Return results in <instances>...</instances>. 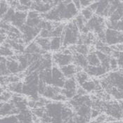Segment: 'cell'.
<instances>
[{
  "label": "cell",
  "mask_w": 123,
  "mask_h": 123,
  "mask_svg": "<svg viewBox=\"0 0 123 123\" xmlns=\"http://www.w3.org/2000/svg\"><path fill=\"white\" fill-rule=\"evenodd\" d=\"M80 35H79V29L75 21L69 23L65 26L63 34V45L66 47L70 44H77Z\"/></svg>",
  "instance_id": "cell-1"
},
{
  "label": "cell",
  "mask_w": 123,
  "mask_h": 123,
  "mask_svg": "<svg viewBox=\"0 0 123 123\" xmlns=\"http://www.w3.org/2000/svg\"><path fill=\"white\" fill-rule=\"evenodd\" d=\"M65 106L61 103H49L46 105V113L51 118V123H64L62 111Z\"/></svg>",
  "instance_id": "cell-2"
},
{
  "label": "cell",
  "mask_w": 123,
  "mask_h": 123,
  "mask_svg": "<svg viewBox=\"0 0 123 123\" xmlns=\"http://www.w3.org/2000/svg\"><path fill=\"white\" fill-rule=\"evenodd\" d=\"M86 27L89 32H95L97 34L104 32V20L97 15L94 16L90 20L86 22Z\"/></svg>",
  "instance_id": "cell-3"
},
{
  "label": "cell",
  "mask_w": 123,
  "mask_h": 123,
  "mask_svg": "<svg viewBox=\"0 0 123 123\" xmlns=\"http://www.w3.org/2000/svg\"><path fill=\"white\" fill-rule=\"evenodd\" d=\"M104 109L106 114L114 119H121L123 117V113L120 104L110 102L104 105Z\"/></svg>",
  "instance_id": "cell-4"
},
{
  "label": "cell",
  "mask_w": 123,
  "mask_h": 123,
  "mask_svg": "<svg viewBox=\"0 0 123 123\" xmlns=\"http://www.w3.org/2000/svg\"><path fill=\"white\" fill-rule=\"evenodd\" d=\"M105 43L109 45L123 44V33L113 29L107 28L105 31Z\"/></svg>",
  "instance_id": "cell-5"
},
{
  "label": "cell",
  "mask_w": 123,
  "mask_h": 123,
  "mask_svg": "<svg viewBox=\"0 0 123 123\" xmlns=\"http://www.w3.org/2000/svg\"><path fill=\"white\" fill-rule=\"evenodd\" d=\"M20 30L23 33V39L24 43L28 44L40 33L42 29L40 28L39 26L35 27V28H32V27L25 25Z\"/></svg>",
  "instance_id": "cell-6"
},
{
  "label": "cell",
  "mask_w": 123,
  "mask_h": 123,
  "mask_svg": "<svg viewBox=\"0 0 123 123\" xmlns=\"http://www.w3.org/2000/svg\"><path fill=\"white\" fill-rule=\"evenodd\" d=\"M52 71V85L54 86L61 88L63 87L65 82H66V78L63 75V73L61 72V69H59L56 66L52 67L51 68Z\"/></svg>",
  "instance_id": "cell-7"
},
{
  "label": "cell",
  "mask_w": 123,
  "mask_h": 123,
  "mask_svg": "<svg viewBox=\"0 0 123 123\" xmlns=\"http://www.w3.org/2000/svg\"><path fill=\"white\" fill-rule=\"evenodd\" d=\"M53 59L57 66L62 68L70 65L73 62V55H66L61 53H57L53 56Z\"/></svg>",
  "instance_id": "cell-8"
},
{
  "label": "cell",
  "mask_w": 123,
  "mask_h": 123,
  "mask_svg": "<svg viewBox=\"0 0 123 123\" xmlns=\"http://www.w3.org/2000/svg\"><path fill=\"white\" fill-rule=\"evenodd\" d=\"M27 18H28V13L26 11H17L11 23L13 25V26L20 30L25 25Z\"/></svg>",
  "instance_id": "cell-9"
},
{
  "label": "cell",
  "mask_w": 123,
  "mask_h": 123,
  "mask_svg": "<svg viewBox=\"0 0 123 123\" xmlns=\"http://www.w3.org/2000/svg\"><path fill=\"white\" fill-rule=\"evenodd\" d=\"M19 111L16 108L15 105L13 103L6 102L1 103V116L2 117H7L10 115H17L19 113Z\"/></svg>",
  "instance_id": "cell-10"
},
{
  "label": "cell",
  "mask_w": 123,
  "mask_h": 123,
  "mask_svg": "<svg viewBox=\"0 0 123 123\" xmlns=\"http://www.w3.org/2000/svg\"><path fill=\"white\" fill-rule=\"evenodd\" d=\"M19 123H33L34 115L28 109L22 111L17 115Z\"/></svg>",
  "instance_id": "cell-11"
},
{
  "label": "cell",
  "mask_w": 123,
  "mask_h": 123,
  "mask_svg": "<svg viewBox=\"0 0 123 123\" xmlns=\"http://www.w3.org/2000/svg\"><path fill=\"white\" fill-rule=\"evenodd\" d=\"M85 71L89 75L95 76V77H98V76L104 75L105 73H106L108 72L104 68L102 67L101 66L96 67L89 66L85 69Z\"/></svg>",
  "instance_id": "cell-12"
},
{
  "label": "cell",
  "mask_w": 123,
  "mask_h": 123,
  "mask_svg": "<svg viewBox=\"0 0 123 123\" xmlns=\"http://www.w3.org/2000/svg\"><path fill=\"white\" fill-rule=\"evenodd\" d=\"M16 58V57L11 56L7 59V67L10 74H17L20 72L18 61Z\"/></svg>",
  "instance_id": "cell-13"
},
{
  "label": "cell",
  "mask_w": 123,
  "mask_h": 123,
  "mask_svg": "<svg viewBox=\"0 0 123 123\" xmlns=\"http://www.w3.org/2000/svg\"><path fill=\"white\" fill-rule=\"evenodd\" d=\"M73 63H75V66L77 67L83 68L84 69H85L86 68L89 66L86 56L77 53L73 55Z\"/></svg>",
  "instance_id": "cell-14"
},
{
  "label": "cell",
  "mask_w": 123,
  "mask_h": 123,
  "mask_svg": "<svg viewBox=\"0 0 123 123\" xmlns=\"http://www.w3.org/2000/svg\"><path fill=\"white\" fill-rule=\"evenodd\" d=\"M61 70L63 73V75L65 76V77L68 79L73 78L74 75L78 73L77 67L75 65H71V64L61 68Z\"/></svg>",
  "instance_id": "cell-15"
},
{
  "label": "cell",
  "mask_w": 123,
  "mask_h": 123,
  "mask_svg": "<svg viewBox=\"0 0 123 123\" xmlns=\"http://www.w3.org/2000/svg\"><path fill=\"white\" fill-rule=\"evenodd\" d=\"M25 54H44L45 51L42 50V48L40 47L37 44L34 42L29 44L25 49Z\"/></svg>",
  "instance_id": "cell-16"
},
{
  "label": "cell",
  "mask_w": 123,
  "mask_h": 123,
  "mask_svg": "<svg viewBox=\"0 0 123 123\" xmlns=\"http://www.w3.org/2000/svg\"><path fill=\"white\" fill-rule=\"evenodd\" d=\"M60 94H61V89L60 88L54 86H52L49 85L47 86V89L43 96L47 98H51L54 100V98L57 95Z\"/></svg>",
  "instance_id": "cell-17"
},
{
  "label": "cell",
  "mask_w": 123,
  "mask_h": 123,
  "mask_svg": "<svg viewBox=\"0 0 123 123\" xmlns=\"http://www.w3.org/2000/svg\"><path fill=\"white\" fill-rule=\"evenodd\" d=\"M76 115L78 116L84 117H87V118H91L92 115V109L91 107L86 105H82L78 107L75 109Z\"/></svg>",
  "instance_id": "cell-18"
},
{
  "label": "cell",
  "mask_w": 123,
  "mask_h": 123,
  "mask_svg": "<svg viewBox=\"0 0 123 123\" xmlns=\"http://www.w3.org/2000/svg\"><path fill=\"white\" fill-rule=\"evenodd\" d=\"M17 58L20 66V71L23 72L25 70H28V68L30 66L28 55L27 54H20L17 56Z\"/></svg>",
  "instance_id": "cell-19"
},
{
  "label": "cell",
  "mask_w": 123,
  "mask_h": 123,
  "mask_svg": "<svg viewBox=\"0 0 123 123\" xmlns=\"http://www.w3.org/2000/svg\"><path fill=\"white\" fill-rule=\"evenodd\" d=\"M86 58H87V61H88L89 66L94 67L100 66H101V61H100L98 57L97 56L96 51L90 52L86 56Z\"/></svg>",
  "instance_id": "cell-20"
},
{
  "label": "cell",
  "mask_w": 123,
  "mask_h": 123,
  "mask_svg": "<svg viewBox=\"0 0 123 123\" xmlns=\"http://www.w3.org/2000/svg\"><path fill=\"white\" fill-rule=\"evenodd\" d=\"M86 92H92L94 90H97L99 89L100 86V84L96 83L94 81H87L86 82L84 83L81 86Z\"/></svg>",
  "instance_id": "cell-21"
},
{
  "label": "cell",
  "mask_w": 123,
  "mask_h": 123,
  "mask_svg": "<svg viewBox=\"0 0 123 123\" xmlns=\"http://www.w3.org/2000/svg\"><path fill=\"white\" fill-rule=\"evenodd\" d=\"M35 42L38 45L42 48L44 51H49L50 50V44H51V40H49V38H42L37 37L36 39Z\"/></svg>",
  "instance_id": "cell-22"
},
{
  "label": "cell",
  "mask_w": 123,
  "mask_h": 123,
  "mask_svg": "<svg viewBox=\"0 0 123 123\" xmlns=\"http://www.w3.org/2000/svg\"><path fill=\"white\" fill-rule=\"evenodd\" d=\"M63 44L62 38L61 37H53L51 40L50 44V50L51 51H58L59 50Z\"/></svg>",
  "instance_id": "cell-23"
},
{
  "label": "cell",
  "mask_w": 123,
  "mask_h": 123,
  "mask_svg": "<svg viewBox=\"0 0 123 123\" xmlns=\"http://www.w3.org/2000/svg\"><path fill=\"white\" fill-rule=\"evenodd\" d=\"M0 71H1V76L6 77V76H8L10 75V73L8 70V67H7V59L5 57L1 56V58Z\"/></svg>",
  "instance_id": "cell-24"
},
{
  "label": "cell",
  "mask_w": 123,
  "mask_h": 123,
  "mask_svg": "<svg viewBox=\"0 0 123 123\" xmlns=\"http://www.w3.org/2000/svg\"><path fill=\"white\" fill-rule=\"evenodd\" d=\"M23 83L20 82L16 83H12L9 85V91L16 94H23Z\"/></svg>",
  "instance_id": "cell-25"
},
{
  "label": "cell",
  "mask_w": 123,
  "mask_h": 123,
  "mask_svg": "<svg viewBox=\"0 0 123 123\" xmlns=\"http://www.w3.org/2000/svg\"><path fill=\"white\" fill-rule=\"evenodd\" d=\"M76 80L77 82L82 86L84 83L89 81V75L85 71H80L76 74Z\"/></svg>",
  "instance_id": "cell-26"
},
{
  "label": "cell",
  "mask_w": 123,
  "mask_h": 123,
  "mask_svg": "<svg viewBox=\"0 0 123 123\" xmlns=\"http://www.w3.org/2000/svg\"><path fill=\"white\" fill-rule=\"evenodd\" d=\"M64 29L65 27L63 24H59L58 26H56V28L51 32V37H61L63 34Z\"/></svg>",
  "instance_id": "cell-27"
},
{
  "label": "cell",
  "mask_w": 123,
  "mask_h": 123,
  "mask_svg": "<svg viewBox=\"0 0 123 123\" xmlns=\"http://www.w3.org/2000/svg\"><path fill=\"white\" fill-rule=\"evenodd\" d=\"M63 89H67V90L77 91V83H76L75 79L73 77L67 79L63 86Z\"/></svg>",
  "instance_id": "cell-28"
},
{
  "label": "cell",
  "mask_w": 123,
  "mask_h": 123,
  "mask_svg": "<svg viewBox=\"0 0 123 123\" xmlns=\"http://www.w3.org/2000/svg\"><path fill=\"white\" fill-rule=\"evenodd\" d=\"M74 50L76 51V53L84 55V56H87L89 54V49L87 45L85 44H77L74 47Z\"/></svg>",
  "instance_id": "cell-29"
},
{
  "label": "cell",
  "mask_w": 123,
  "mask_h": 123,
  "mask_svg": "<svg viewBox=\"0 0 123 123\" xmlns=\"http://www.w3.org/2000/svg\"><path fill=\"white\" fill-rule=\"evenodd\" d=\"M16 11L14 9L10 7L9 11L6 12V13L1 18V21H4V22H6V23H11V20H13L15 14H16Z\"/></svg>",
  "instance_id": "cell-30"
},
{
  "label": "cell",
  "mask_w": 123,
  "mask_h": 123,
  "mask_svg": "<svg viewBox=\"0 0 123 123\" xmlns=\"http://www.w3.org/2000/svg\"><path fill=\"white\" fill-rule=\"evenodd\" d=\"M93 14H94V11L90 9L89 6L87 7V8H85L84 9H82V16L87 21L94 16Z\"/></svg>",
  "instance_id": "cell-31"
},
{
  "label": "cell",
  "mask_w": 123,
  "mask_h": 123,
  "mask_svg": "<svg viewBox=\"0 0 123 123\" xmlns=\"http://www.w3.org/2000/svg\"><path fill=\"white\" fill-rule=\"evenodd\" d=\"M1 123H19V122L16 115H10L1 117Z\"/></svg>",
  "instance_id": "cell-32"
},
{
  "label": "cell",
  "mask_w": 123,
  "mask_h": 123,
  "mask_svg": "<svg viewBox=\"0 0 123 123\" xmlns=\"http://www.w3.org/2000/svg\"><path fill=\"white\" fill-rule=\"evenodd\" d=\"M1 55L3 57L13 56V51L12 49H11V48L2 45L1 47Z\"/></svg>",
  "instance_id": "cell-33"
},
{
  "label": "cell",
  "mask_w": 123,
  "mask_h": 123,
  "mask_svg": "<svg viewBox=\"0 0 123 123\" xmlns=\"http://www.w3.org/2000/svg\"><path fill=\"white\" fill-rule=\"evenodd\" d=\"M0 6H1V18H2L6 13V12L9 9V6L8 4V2L6 1H1L0 3Z\"/></svg>",
  "instance_id": "cell-34"
},
{
  "label": "cell",
  "mask_w": 123,
  "mask_h": 123,
  "mask_svg": "<svg viewBox=\"0 0 123 123\" xmlns=\"http://www.w3.org/2000/svg\"><path fill=\"white\" fill-rule=\"evenodd\" d=\"M12 97V94L11 92H4L2 93H1V103L4 102L6 103L11 99V98Z\"/></svg>",
  "instance_id": "cell-35"
},
{
  "label": "cell",
  "mask_w": 123,
  "mask_h": 123,
  "mask_svg": "<svg viewBox=\"0 0 123 123\" xmlns=\"http://www.w3.org/2000/svg\"><path fill=\"white\" fill-rule=\"evenodd\" d=\"M46 85L47 84L44 83L43 81H42V80L39 81V86H38V93H39V94L44 95V92H45V90L47 89V86Z\"/></svg>",
  "instance_id": "cell-36"
},
{
  "label": "cell",
  "mask_w": 123,
  "mask_h": 123,
  "mask_svg": "<svg viewBox=\"0 0 123 123\" xmlns=\"http://www.w3.org/2000/svg\"><path fill=\"white\" fill-rule=\"evenodd\" d=\"M51 32L47 30H42L39 33V37L49 38L51 37Z\"/></svg>",
  "instance_id": "cell-37"
},
{
  "label": "cell",
  "mask_w": 123,
  "mask_h": 123,
  "mask_svg": "<svg viewBox=\"0 0 123 123\" xmlns=\"http://www.w3.org/2000/svg\"><path fill=\"white\" fill-rule=\"evenodd\" d=\"M94 1H80V4H81V6L82 8H87L89 6H90V5L93 3Z\"/></svg>",
  "instance_id": "cell-38"
},
{
  "label": "cell",
  "mask_w": 123,
  "mask_h": 123,
  "mask_svg": "<svg viewBox=\"0 0 123 123\" xmlns=\"http://www.w3.org/2000/svg\"><path fill=\"white\" fill-rule=\"evenodd\" d=\"M117 65H118V63H117V59L113 58V57L111 58V69H114V68H117Z\"/></svg>",
  "instance_id": "cell-39"
},
{
  "label": "cell",
  "mask_w": 123,
  "mask_h": 123,
  "mask_svg": "<svg viewBox=\"0 0 123 123\" xmlns=\"http://www.w3.org/2000/svg\"><path fill=\"white\" fill-rule=\"evenodd\" d=\"M99 115V112L98 110H93L92 111V115H91V117L92 118H95V117H98Z\"/></svg>",
  "instance_id": "cell-40"
},
{
  "label": "cell",
  "mask_w": 123,
  "mask_h": 123,
  "mask_svg": "<svg viewBox=\"0 0 123 123\" xmlns=\"http://www.w3.org/2000/svg\"><path fill=\"white\" fill-rule=\"evenodd\" d=\"M73 2L74 3V4H75V7L77 8V10H80L82 8L81 4H80V1H73Z\"/></svg>",
  "instance_id": "cell-41"
}]
</instances>
